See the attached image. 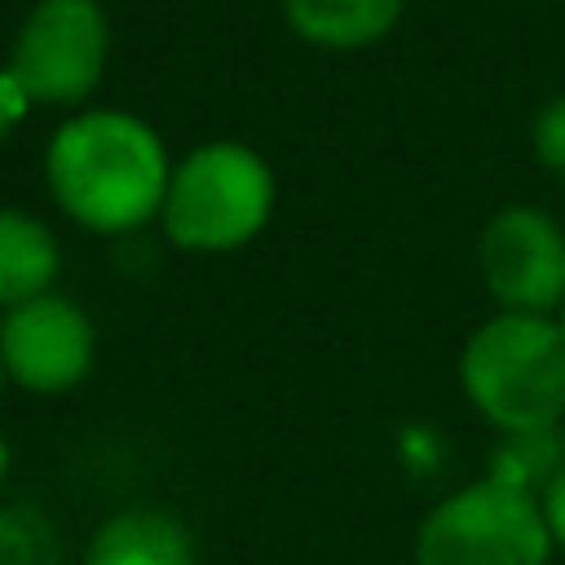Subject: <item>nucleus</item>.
I'll use <instances>...</instances> for the list:
<instances>
[{
    "mask_svg": "<svg viewBox=\"0 0 565 565\" xmlns=\"http://www.w3.org/2000/svg\"><path fill=\"white\" fill-rule=\"evenodd\" d=\"M477 260L508 313H547L565 300V238L534 207H503L486 225Z\"/></svg>",
    "mask_w": 565,
    "mask_h": 565,
    "instance_id": "423d86ee",
    "label": "nucleus"
},
{
    "mask_svg": "<svg viewBox=\"0 0 565 565\" xmlns=\"http://www.w3.org/2000/svg\"><path fill=\"white\" fill-rule=\"evenodd\" d=\"M106 62L97 0H40L13 44V79L31 102H79Z\"/></svg>",
    "mask_w": 565,
    "mask_h": 565,
    "instance_id": "39448f33",
    "label": "nucleus"
},
{
    "mask_svg": "<svg viewBox=\"0 0 565 565\" xmlns=\"http://www.w3.org/2000/svg\"><path fill=\"white\" fill-rule=\"evenodd\" d=\"M0 362L31 393H66L93 366V327L71 300L35 296L4 318Z\"/></svg>",
    "mask_w": 565,
    "mask_h": 565,
    "instance_id": "0eeeda50",
    "label": "nucleus"
},
{
    "mask_svg": "<svg viewBox=\"0 0 565 565\" xmlns=\"http://www.w3.org/2000/svg\"><path fill=\"white\" fill-rule=\"evenodd\" d=\"M556 327H561V335H565V300H561V322H556Z\"/></svg>",
    "mask_w": 565,
    "mask_h": 565,
    "instance_id": "4468645a",
    "label": "nucleus"
},
{
    "mask_svg": "<svg viewBox=\"0 0 565 565\" xmlns=\"http://www.w3.org/2000/svg\"><path fill=\"white\" fill-rule=\"evenodd\" d=\"M84 565H194V539L172 512L128 508L102 521Z\"/></svg>",
    "mask_w": 565,
    "mask_h": 565,
    "instance_id": "6e6552de",
    "label": "nucleus"
},
{
    "mask_svg": "<svg viewBox=\"0 0 565 565\" xmlns=\"http://www.w3.org/2000/svg\"><path fill=\"white\" fill-rule=\"evenodd\" d=\"M547 556L543 503L503 477L455 490L415 534V565H547Z\"/></svg>",
    "mask_w": 565,
    "mask_h": 565,
    "instance_id": "7ed1b4c3",
    "label": "nucleus"
},
{
    "mask_svg": "<svg viewBox=\"0 0 565 565\" xmlns=\"http://www.w3.org/2000/svg\"><path fill=\"white\" fill-rule=\"evenodd\" d=\"M543 521H547L552 547L565 552V472H556L552 486H547V494H543Z\"/></svg>",
    "mask_w": 565,
    "mask_h": 565,
    "instance_id": "f8f14e48",
    "label": "nucleus"
},
{
    "mask_svg": "<svg viewBox=\"0 0 565 565\" xmlns=\"http://www.w3.org/2000/svg\"><path fill=\"white\" fill-rule=\"evenodd\" d=\"M0 380H4V362H0Z\"/></svg>",
    "mask_w": 565,
    "mask_h": 565,
    "instance_id": "2eb2a0df",
    "label": "nucleus"
},
{
    "mask_svg": "<svg viewBox=\"0 0 565 565\" xmlns=\"http://www.w3.org/2000/svg\"><path fill=\"white\" fill-rule=\"evenodd\" d=\"M26 93H22V84L13 79V71H0V137L26 115Z\"/></svg>",
    "mask_w": 565,
    "mask_h": 565,
    "instance_id": "ddd939ff",
    "label": "nucleus"
},
{
    "mask_svg": "<svg viewBox=\"0 0 565 565\" xmlns=\"http://www.w3.org/2000/svg\"><path fill=\"white\" fill-rule=\"evenodd\" d=\"M53 274H57L53 234L22 212H0V305L18 309L44 296Z\"/></svg>",
    "mask_w": 565,
    "mask_h": 565,
    "instance_id": "9d476101",
    "label": "nucleus"
},
{
    "mask_svg": "<svg viewBox=\"0 0 565 565\" xmlns=\"http://www.w3.org/2000/svg\"><path fill=\"white\" fill-rule=\"evenodd\" d=\"M534 146H539V159L561 168L565 172V97H556L552 106L539 110L534 119Z\"/></svg>",
    "mask_w": 565,
    "mask_h": 565,
    "instance_id": "9b49d317",
    "label": "nucleus"
},
{
    "mask_svg": "<svg viewBox=\"0 0 565 565\" xmlns=\"http://www.w3.org/2000/svg\"><path fill=\"white\" fill-rule=\"evenodd\" d=\"M459 380L503 433H547L565 415V335L543 313H499L468 340Z\"/></svg>",
    "mask_w": 565,
    "mask_h": 565,
    "instance_id": "f03ea898",
    "label": "nucleus"
},
{
    "mask_svg": "<svg viewBox=\"0 0 565 565\" xmlns=\"http://www.w3.org/2000/svg\"><path fill=\"white\" fill-rule=\"evenodd\" d=\"M168 159L159 137L119 110H93L57 128L49 146V185L57 203L93 230H132L163 207Z\"/></svg>",
    "mask_w": 565,
    "mask_h": 565,
    "instance_id": "f257e3e1",
    "label": "nucleus"
},
{
    "mask_svg": "<svg viewBox=\"0 0 565 565\" xmlns=\"http://www.w3.org/2000/svg\"><path fill=\"white\" fill-rule=\"evenodd\" d=\"M274 203L269 168L234 141L194 150L168 181L163 230L172 243L194 252H225L247 243Z\"/></svg>",
    "mask_w": 565,
    "mask_h": 565,
    "instance_id": "20e7f679",
    "label": "nucleus"
},
{
    "mask_svg": "<svg viewBox=\"0 0 565 565\" xmlns=\"http://www.w3.org/2000/svg\"><path fill=\"white\" fill-rule=\"evenodd\" d=\"M402 13V0H287V22L327 49H358L380 40Z\"/></svg>",
    "mask_w": 565,
    "mask_h": 565,
    "instance_id": "1a4fd4ad",
    "label": "nucleus"
}]
</instances>
